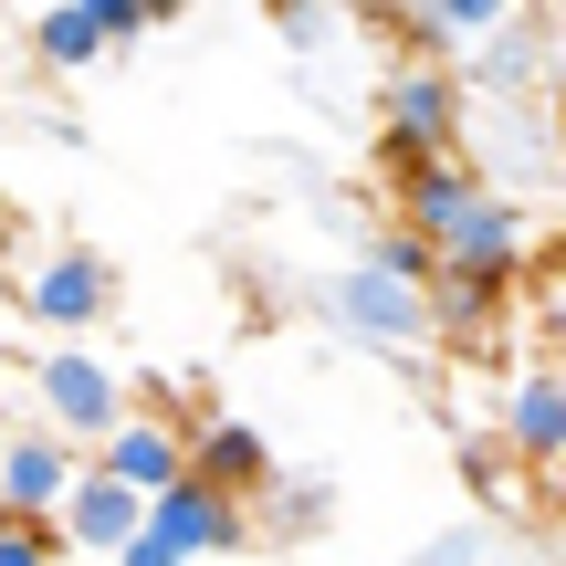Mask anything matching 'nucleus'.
<instances>
[{"instance_id": "nucleus-14", "label": "nucleus", "mask_w": 566, "mask_h": 566, "mask_svg": "<svg viewBox=\"0 0 566 566\" xmlns=\"http://www.w3.org/2000/svg\"><path fill=\"white\" fill-rule=\"evenodd\" d=\"M252 504H263V514H252L263 535H294V546H304V535H315L325 514H336V483H325V472H283V462H273Z\"/></svg>"}, {"instance_id": "nucleus-19", "label": "nucleus", "mask_w": 566, "mask_h": 566, "mask_svg": "<svg viewBox=\"0 0 566 566\" xmlns=\"http://www.w3.org/2000/svg\"><path fill=\"white\" fill-rule=\"evenodd\" d=\"M504 11H514V0H430V32H441V53H462V42L493 32Z\"/></svg>"}, {"instance_id": "nucleus-10", "label": "nucleus", "mask_w": 566, "mask_h": 566, "mask_svg": "<svg viewBox=\"0 0 566 566\" xmlns=\"http://www.w3.org/2000/svg\"><path fill=\"white\" fill-rule=\"evenodd\" d=\"M472 158L462 147H430V158H409V168H388V221H409V231H430L441 242L451 221H462V200H472Z\"/></svg>"}, {"instance_id": "nucleus-7", "label": "nucleus", "mask_w": 566, "mask_h": 566, "mask_svg": "<svg viewBox=\"0 0 566 566\" xmlns=\"http://www.w3.org/2000/svg\"><path fill=\"white\" fill-rule=\"evenodd\" d=\"M147 535H168L189 566H200V556H242L252 546V504L221 493V483H200V472H179V483L147 493Z\"/></svg>"}, {"instance_id": "nucleus-22", "label": "nucleus", "mask_w": 566, "mask_h": 566, "mask_svg": "<svg viewBox=\"0 0 566 566\" xmlns=\"http://www.w3.org/2000/svg\"><path fill=\"white\" fill-rule=\"evenodd\" d=\"M546 95L566 105V0H546Z\"/></svg>"}, {"instance_id": "nucleus-12", "label": "nucleus", "mask_w": 566, "mask_h": 566, "mask_svg": "<svg viewBox=\"0 0 566 566\" xmlns=\"http://www.w3.org/2000/svg\"><path fill=\"white\" fill-rule=\"evenodd\" d=\"M95 472H116L126 493H158V483H179V472H189V430H179V420H147V409H126V420L95 441Z\"/></svg>"}, {"instance_id": "nucleus-8", "label": "nucleus", "mask_w": 566, "mask_h": 566, "mask_svg": "<svg viewBox=\"0 0 566 566\" xmlns=\"http://www.w3.org/2000/svg\"><path fill=\"white\" fill-rule=\"evenodd\" d=\"M451 74H462V95H546V0H514L493 32H472Z\"/></svg>"}, {"instance_id": "nucleus-15", "label": "nucleus", "mask_w": 566, "mask_h": 566, "mask_svg": "<svg viewBox=\"0 0 566 566\" xmlns=\"http://www.w3.org/2000/svg\"><path fill=\"white\" fill-rule=\"evenodd\" d=\"M32 53L53 63V74H95V63H105V32L74 11V0H53V11L32 21Z\"/></svg>"}, {"instance_id": "nucleus-13", "label": "nucleus", "mask_w": 566, "mask_h": 566, "mask_svg": "<svg viewBox=\"0 0 566 566\" xmlns=\"http://www.w3.org/2000/svg\"><path fill=\"white\" fill-rule=\"evenodd\" d=\"M504 441L525 462H566V367H514L504 378Z\"/></svg>"}, {"instance_id": "nucleus-6", "label": "nucleus", "mask_w": 566, "mask_h": 566, "mask_svg": "<svg viewBox=\"0 0 566 566\" xmlns=\"http://www.w3.org/2000/svg\"><path fill=\"white\" fill-rule=\"evenodd\" d=\"M430 252H441V273L514 283V273L535 263V210H525V200H504V189H472V200H462V221H451Z\"/></svg>"}, {"instance_id": "nucleus-4", "label": "nucleus", "mask_w": 566, "mask_h": 566, "mask_svg": "<svg viewBox=\"0 0 566 566\" xmlns=\"http://www.w3.org/2000/svg\"><path fill=\"white\" fill-rule=\"evenodd\" d=\"M315 315L336 336H357V346H441L430 336V283H399L378 263H336L315 283Z\"/></svg>"}, {"instance_id": "nucleus-3", "label": "nucleus", "mask_w": 566, "mask_h": 566, "mask_svg": "<svg viewBox=\"0 0 566 566\" xmlns=\"http://www.w3.org/2000/svg\"><path fill=\"white\" fill-rule=\"evenodd\" d=\"M32 420H42V430H63L74 451H95L105 430L126 420V367H116V357H95V336H63L53 357L32 367Z\"/></svg>"}, {"instance_id": "nucleus-21", "label": "nucleus", "mask_w": 566, "mask_h": 566, "mask_svg": "<svg viewBox=\"0 0 566 566\" xmlns=\"http://www.w3.org/2000/svg\"><path fill=\"white\" fill-rule=\"evenodd\" d=\"M74 11L105 32V53H126V42H147V32H158V21H147V0H74Z\"/></svg>"}, {"instance_id": "nucleus-1", "label": "nucleus", "mask_w": 566, "mask_h": 566, "mask_svg": "<svg viewBox=\"0 0 566 566\" xmlns=\"http://www.w3.org/2000/svg\"><path fill=\"white\" fill-rule=\"evenodd\" d=\"M472 158V179L504 189V200H535V189L566 179V126H556V95H472L462 137H451Z\"/></svg>"}, {"instance_id": "nucleus-2", "label": "nucleus", "mask_w": 566, "mask_h": 566, "mask_svg": "<svg viewBox=\"0 0 566 566\" xmlns=\"http://www.w3.org/2000/svg\"><path fill=\"white\" fill-rule=\"evenodd\" d=\"M462 116H472L462 74H451L441 53H399L388 84H378V168H409V158H430V147H451Z\"/></svg>"}, {"instance_id": "nucleus-9", "label": "nucleus", "mask_w": 566, "mask_h": 566, "mask_svg": "<svg viewBox=\"0 0 566 566\" xmlns=\"http://www.w3.org/2000/svg\"><path fill=\"white\" fill-rule=\"evenodd\" d=\"M137 525H147V493H126L116 472L74 462V483H63V504H53V535H63V546H95V556H116Z\"/></svg>"}, {"instance_id": "nucleus-24", "label": "nucleus", "mask_w": 566, "mask_h": 566, "mask_svg": "<svg viewBox=\"0 0 566 566\" xmlns=\"http://www.w3.org/2000/svg\"><path fill=\"white\" fill-rule=\"evenodd\" d=\"M0 221H11V200H0Z\"/></svg>"}, {"instance_id": "nucleus-17", "label": "nucleus", "mask_w": 566, "mask_h": 566, "mask_svg": "<svg viewBox=\"0 0 566 566\" xmlns=\"http://www.w3.org/2000/svg\"><path fill=\"white\" fill-rule=\"evenodd\" d=\"M273 32L294 53H325V42H346V0H273Z\"/></svg>"}, {"instance_id": "nucleus-5", "label": "nucleus", "mask_w": 566, "mask_h": 566, "mask_svg": "<svg viewBox=\"0 0 566 566\" xmlns=\"http://www.w3.org/2000/svg\"><path fill=\"white\" fill-rule=\"evenodd\" d=\"M11 304L32 325H53V336H95V325L116 315V263L84 252V242H63V252H42V263L11 283Z\"/></svg>"}, {"instance_id": "nucleus-11", "label": "nucleus", "mask_w": 566, "mask_h": 566, "mask_svg": "<svg viewBox=\"0 0 566 566\" xmlns=\"http://www.w3.org/2000/svg\"><path fill=\"white\" fill-rule=\"evenodd\" d=\"M189 472L252 504V493H263V472H273V441H263V420H242V409H200V420H189Z\"/></svg>"}, {"instance_id": "nucleus-16", "label": "nucleus", "mask_w": 566, "mask_h": 566, "mask_svg": "<svg viewBox=\"0 0 566 566\" xmlns=\"http://www.w3.org/2000/svg\"><path fill=\"white\" fill-rule=\"evenodd\" d=\"M357 263H378V273H399V283H430V273H441V252H430V231H409V221H378Z\"/></svg>"}, {"instance_id": "nucleus-18", "label": "nucleus", "mask_w": 566, "mask_h": 566, "mask_svg": "<svg viewBox=\"0 0 566 566\" xmlns=\"http://www.w3.org/2000/svg\"><path fill=\"white\" fill-rule=\"evenodd\" d=\"M399 566H493V535L483 525H441V535H420Z\"/></svg>"}, {"instance_id": "nucleus-23", "label": "nucleus", "mask_w": 566, "mask_h": 566, "mask_svg": "<svg viewBox=\"0 0 566 566\" xmlns=\"http://www.w3.org/2000/svg\"><path fill=\"white\" fill-rule=\"evenodd\" d=\"M116 566H189V556L168 546V535H147V525H137V535H126V546H116Z\"/></svg>"}, {"instance_id": "nucleus-20", "label": "nucleus", "mask_w": 566, "mask_h": 566, "mask_svg": "<svg viewBox=\"0 0 566 566\" xmlns=\"http://www.w3.org/2000/svg\"><path fill=\"white\" fill-rule=\"evenodd\" d=\"M53 514H0V566H53Z\"/></svg>"}]
</instances>
